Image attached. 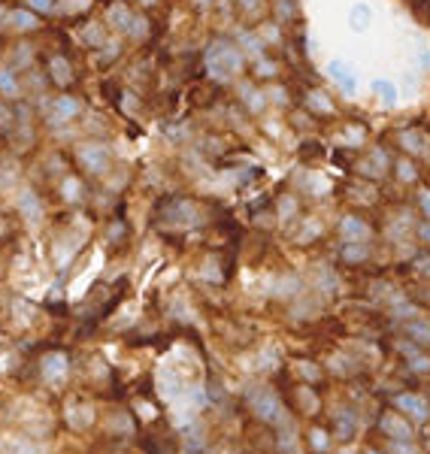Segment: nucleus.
<instances>
[{
  "label": "nucleus",
  "instance_id": "obj_1",
  "mask_svg": "<svg viewBox=\"0 0 430 454\" xmlns=\"http://www.w3.org/2000/svg\"><path fill=\"white\" fill-rule=\"evenodd\" d=\"M376 88H379V94H385L388 100H394V91H391V85H385V82H376Z\"/></svg>",
  "mask_w": 430,
  "mask_h": 454
}]
</instances>
